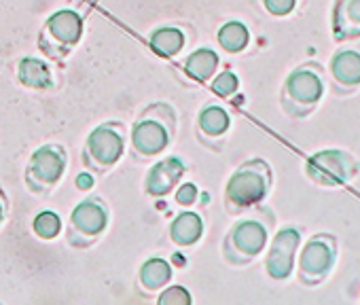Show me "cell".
<instances>
[{
	"instance_id": "cell-5",
	"label": "cell",
	"mask_w": 360,
	"mask_h": 305,
	"mask_svg": "<svg viewBox=\"0 0 360 305\" xmlns=\"http://www.w3.org/2000/svg\"><path fill=\"white\" fill-rule=\"evenodd\" d=\"M328 79L337 96L360 89V39L341 45L328 60Z\"/></svg>"
},
{
	"instance_id": "cell-9",
	"label": "cell",
	"mask_w": 360,
	"mask_h": 305,
	"mask_svg": "<svg viewBox=\"0 0 360 305\" xmlns=\"http://www.w3.org/2000/svg\"><path fill=\"white\" fill-rule=\"evenodd\" d=\"M91 157L102 166H112L123 155V138L110 127H96L87 138Z\"/></svg>"
},
{
	"instance_id": "cell-27",
	"label": "cell",
	"mask_w": 360,
	"mask_h": 305,
	"mask_svg": "<svg viewBox=\"0 0 360 305\" xmlns=\"http://www.w3.org/2000/svg\"><path fill=\"white\" fill-rule=\"evenodd\" d=\"M94 176L89 174V172H81V174H77V179H75V185L81 189V191H89L91 187H94Z\"/></svg>"
},
{
	"instance_id": "cell-29",
	"label": "cell",
	"mask_w": 360,
	"mask_h": 305,
	"mask_svg": "<svg viewBox=\"0 0 360 305\" xmlns=\"http://www.w3.org/2000/svg\"><path fill=\"white\" fill-rule=\"evenodd\" d=\"M0 221H3V204H0Z\"/></svg>"
},
{
	"instance_id": "cell-12",
	"label": "cell",
	"mask_w": 360,
	"mask_h": 305,
	"mask_svg": "<svg viewBox=\"0 0 360 305\" xmlns=\"http://www.w3.org/2000/svg\"><path fill=\"white\" fill-rule=\"evenodd\" d=\"M30 170L37 174L39 181L53 185L62 172H64V157L62 152L53 146H41L32 152V160H30Z\"/></svg>"
},
{
	"instance_id": "cell-3",
	"label": "cell",
	"mask_w": 360,
	"mask_h": 305,
	"mask_svg": "<svg viewBox=\"0 0 360 305\" xmlns=\"http://www.w3.org/2000/svg\"><path fill=\"white\" fill-rule=\"evenodd\" d=\"M337 254L339 246L333 233H316L307 238V242L299 246L297 254L295 269H299V280L305 286H316L324 282L337 265Z\"/></svg>"
},
{
	"instance_id": "cell-20",
	"label": "cell",
	"mask_w": 360,
	"mask_h": 305,
	"mask_svg": "<svg viewBox=\"0 0 360 305\" xmlns=\"http://www.w3.org/2000/svg\"><path fill=\"white\" fill-rule=\"evenodd\" d=\"M150 47L159 53V56H176L180 49L185 47V34L178 28H157L150 34Z\"/></svg>"
},
{
	"instance_id": "cell-1",
	"label": "cell",
	"mask_w": 360,
	"mask_h": 305,
	"mask_svg": "<svg viewBox=\"0 0 360 305\" xmlns=\"http://www.w3.org/2000/svg\"><path fill=\"white\" fill-rule=\"evenodd\" d=\"M324 87L326 81L322 68L311 62L301 64L288 72L282 87V102L292 117L303 119L318 108L324 96Z\"/></svg>"
},
{
	"instance_id": "cell-18",
	"label": "cell",
	"mask_w": 360,
	"mask_h": 305,
	"mask_svg": "<svg viewBox=\"0 0 360 305\" xmlns=\"http://www.w3.org/2000/svg\"><path fill=\"white\" fill-rule=\"evenodd\" d=\"M219 43L225 51L229 53H240L248 47L250 43V30L244 22H227L225 26H221L219 30Z\"/></svg>"
},
{
	"instance_id": "cell-19",
	"label": "cell",
	"mask_w": 360,
	"mask_h": 305,
	"mask_svg": "<svg viewBox=\"0 0 360 305\" xmlns=\"http://www.w3.org/2000/svg\"><path fill=\"white\" fill-rule=\"evenodd\" d=\"M169 278H172V265L161 257H153L144 261L140 267V282L146 288H153V290L161 288L169 282Z\"/></svg>"
},
{
	"instance_id": "cell-21",
	"label": "cell",
	"mask_w": 360,
	"mask_h": 305,
	"mask_svg": "<svg viewBox=\"0 0 360 305\" xmlns=\"http://www.w3.org/2000/svg\"><path fill=\"white\" fill-rule=\"evenodd\" d=\"M229 112L221 106H206L202 112H200V127L204 134L208 136H221L229 129Z\"/></svg>"
},
{
	"instance_id": "cell-6",
	"label": "cell",
	"mask_w": 360,
	"mask_h": 305,
	"mask_svg": "<svg viewBox=\"0 0 360 305\" xmlns=\"http://www.w3.org/2000/svg\"><path fill=\"white\" fill-rule=\"evenodd\" d=\"M301 242H303V233L297 227H284L274 235L265 259V271L269 278L288 280L292 275L297 267V254Z\"/></svg>"
},
{
	"instance_id": "cell-16",
	"label": "cell",
	"mask_w": 360,
	"mask_h": 305,
	"mask_svg": "<svg viewBox=\"0 0 360 305\" xmlns=\"http://www.w3.org/2000/svg\"><path fill=\"white\" fill-rule=\"evenodd\" d=\"M219 68V56L217 51L208 49V47H202L198 51H193L187 62H185V70L189 77H193L195 81H206L210 79Z\"/></svg>"
},
{
	"instance_id": "cell-28",
	"label": "cell",
	"mask_w": 360,
	"mask_h": 305,
	"mask_svg": "<svg viewBox=\"0 0 360 305\" xmlns=\"http://www.w3.org/2000/svg\"><path fill=\"white\" fill-rule=\"evenodd\" d=\"M208 200H210V195H208V193H202V202L208 204Z\"/></svg>"
},
{
	"instance_id": "cell-13",
	"label": "cell",
	"mask_w": 360,
	"mask_h": 305,
	"mask_svg": "<svg viewBox=\"0 0 360 305\" xmlns=\"http://www.w3.org/2000/svg\"><path fill=\"white\" fill-rule=\"evenodd\" d=\"M47 28L64 45H75L83 34V20H81V15L77 11L60 9L49 18Z\"/></svg>"
},
{
	"instance_id": "cell-25",
	"label": "cell",
	"mask_w": 360,
	"mask_h": 305,
	"mask_svg": "<svg viewBox=\"0 0 360 305\" xmlns=\"http://www.w3.org/2000/svg\"><path fill=\"white\" fill-rule=\"evenodd\" d=\"M263 5L274 18H286L295 11L297 0H263Z\"/></svg>"
},
{
	"instance_id": "cell-23",
	"label": "cell",
	"mask_w": 360,
	"mask_h": 305,
	"mask_svg": "<svg viewBox=\"0 0 360 305\" xmlns=\"http://www.w3.org/2000/svg\"><path fill=\"white\" fill-rule=\"evenodd\" d=\"M191 301L193 299L185 286H169L157 297L159 305H191Z\"/></svg>"
},
{
	"instance_id": "cell-10",
	"label": "cell",
	"mask_w": 360,
	"mask_h": 305,
	"mask_svg": "<svg viewBox=\"0 0 360 305\" xmlns=\"http://www.w3.org/2000/svg\"><path fill=\"white\" fill-rule=\"evenodd\" d=\"M131 142L134 148L140 150L142 155H155L167 146V131L159 121L142 119L131 129Z\"/></svg>"
},
{
	"instance_id": "cell-22",
	"label": "cell",
	"mask_w": 360,
	"mask_h": 305,
	"mask_svg": "<svg viewBox=\"0 0 360 305\" xmlns=\"http://www.w3.org/2000/svg\"><path fill=\"white\" fill-rule=\"evenodd\" d=\"M34 231L43 238V240H51L60 233L62 229V219L60 214L51 212V210H43L34 216Z\"/></svg>"
},
{
	"instance_id": "cell-4",
	"label": "cell",
	"mask_w": 360,
	"mask_h": 305,
	"mask_svg": "<svg viewBox=\"0 0 360 305\" xmlns=\"http://www.w3.org/2000/svg\"><path fill=\"white\" fill-rule=\"evenodd\" d=\"M271 187L269 166L263 162H250L231 174L227 183V200L236 208H250L261 204Z\"/></svg>"
},
{
	"instance_id": "cell-17",
	"label": "cell",
	"mask_w": 360,
	"mask_h": 305,
	"mask_svg": "<svg viewBox=\"0 0 360 305\" xmlns=\"http://www.w3.org/2000/svg\"><path fill=\"white\" fill-rule=\"evenodd\" d=\"M18 74H20V81H22L26 87L45 89V87L51 85L49 66H47L43 60H37V58H24V60H20Z\"/></svg>"
},
{
	"instance_id": "cell-2",
	"label": "cell",
	"mask_w": 360,
	"mask_h": 305,
	"mask_svg": "<svg viewBox=\"0 0 360 305\" xmlns=\"http://www.w3.org/2000/svg\"><path fill=\"white\" fill-rule=\"evenodd\" d=\"M360 164L349 150L343 148H322L305 162V174L311 183L324 189L345 187L358 174Z\"/></svg>"
},
{
	"instance_id": "cell-8",
	"label": "cell",
	"mask_w": 360,
	"mask_h": 305,
	"mask_svg": "<svg viewBox=\"0 0 360 305\" xmlns=\"http://www.w3.org/2000/svg\"><path fill=\"white\" fill-rule=\"evenodd\" d=\"M330 30L337 43L360 39V0H337L330 11Z\"/></svg>"
},
{
	"instance_id": "cell-24",
	"label": "cell",
	"mask_w": 360,
	"mask_h": 305,
	"mask_svg": "<svg viewBox=\"0 0 360 305\" xmlns=\"http://www.w3.org/2000/svg\"><path fill=\"white\" fill-rule=\"evenodd\" d=\"M238 87H240V79H238V74L231 72V70H223V72L214 79V83H212L214 93H219V96H223V98L233 96V93L238 91Z\"/></svg>"
},
{
	"instance_id": "cell-11",
	"label": "cell",
	"mask_w": 360,
	"mask_h": 305,
	"mask_svg": "<svg viewBox=\"0 0 360 305\" xmlns=\"http://www.w3.org/2000/svg\"><path fill=\"white\" fill-rule=\"evenodd\" d=\"M183 172H185V164L178 157H167V160L155 164L146 176V191L157 197L169 193L172 187L176 185V181L183 176Z\"/></svg>"
},
{
	"instance_id": "cell-7",
	"label": "cell",
	"mask_w": 360,
	"mask_h": 305,
	"mask_svg": "<svg viewBox=\"0 0 360 305\" xmlns=\"http://www.w3.org/2000/svg\"><path fill=\"white\" fill-rule=\"evenodd\" d=\"M229 238L238 254H242L244 259H255L257 254L265 250L269 242V225L259 216L244 219L236 223Z\"/></svg>"
},
{
	"instance_id": "cell-26",
	"label": "cell",
	"mask_w": 360,
	"mask_h": 305,
	"mask_svg": "<svg viewBox=\"0 0 360 305\" xmlns=\"http://www.w3.org/2000/svg\"><path fill=\"white\" fill-rule=\"evenodd\" d=\"M198 195H200V191H198V187L193 183H183V185L176 189V202L180 206H191V204H195Z\"/></svg>"
},
{
	"instance_id": "cell-14",
	"label": "cell",
	"mask_w": 360,
	"mask_h": 305,
	"mask_svg": "<svg viewBox=\"0 0 360 305\" xmlns=\"http://www.w3.org/2000/svg\"><path fill=\"white\" fill-rule=\"evenodd\" d=\"M202 233H204V221L195 212H180L169 225V235L180 246L195 244L202 238Z\"/></svg>"
},
{
	"instance_id": "cell-15",
	"label": "cell",
	"mask_w": 360,
	"mask_h": 305,
	"mask_svg": "<svg viewBox=\"0 0 360 305\" xmlns=\"http://www.w3.org/2000/svg\"><path fill=\"white\" fill-rule=\"evenodd\" d=\"M72 223L85 235H98L106 227V212L96 202H81L72 210Z\"/></svg>"
}]
</instances>
